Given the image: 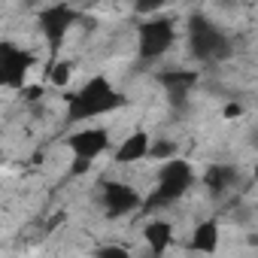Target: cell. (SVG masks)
I'll return each instance as SVG.
<instances>
[{
  "label": "cell",
  "instance_id": "1",
  "mask_svg": "<svg viewBox=\"0 0 258 258\" xmlns=\"http://www.w3.org/2000/svg\"><path fill=\"white\" fill-rule=\"evenodd\" d=\"M124 97L109 85L106 76H94L88 79L79 91H73L67 97V118L70 121H85V118H97L103 112H112L115 106H121Z\"/></svg>",
  "mask_w": 258,
  "mask_h": 258
},
{
  "label": "cell",
  "instance_id": "2",
  "mask_svg": "<svg viewBox=\"0 0 258 258\" xmlns=\"http://www.w3.org/2000/svg\"><path fill=\"white\" fill-rule=\"evenodd\" d=\"M188 52L195 61L201 64H213V61H228L234 55V43L231 37L213 25L204 13H195L188 19Z\"/></svg>",
  "mask_w": 258,
  "mask_h": 258
},
{
  "label": "cell",
  "instance_id": "3",
  "mask_svg": "<svg viewBox=\"0 0 258 258\" xmlns=\"http://www.w3.org/2000/svg\"><path fill=\"white\" fill-rule=\"evenodd\" d=\"M195 185V170L185 158H173V161H164L158 167V185L155 191L146 198L143 210H161V207H170L176 204L188 188Z\"/></svg>",
  "mask_w": 258,
  "mask_h": 258
},
{
  "label": "cell",
  "instance_id": "4",
  "mask_svg": "<svg viewBox=\"0 0 258 258\" xmlns=\"http://www.w3.org/2000/svg\"><path fill=\"white\" fill-rule=\"evenodd\" d=\"M176 40V31H173V22L158 16V19H146L140 28H137V52L140 58L152 61V58H161Z\"/></svg>",
  "mask_w": 258,
  "mask_h": 258
},
{
  "label": "cell",
  "instance_id": "5",
  "mask_svg": "<svg viewBox=\"0 0 258 258\" xmlns=\"http://www.w3.org/2000/svg\"><path fill=\"white\" fill-rule=\"evenodd\" d=\"M100 201H103V210H106V219H121L127 213H134V210H143V195L134 188V185H127V182H103L100 185Z\"/></svg>",
  "mask_w": 258,
  "mask_h": 258
},
{
  "label": "cell",
  "instance_id": "6",
  "mask_svg": "<svg viewBox=\"0 0 258 258\" xmlns=\"http://www.w3.org/2000/svg\"><path fill=\"white\" fill-rule=\"evenodd\" d=\"M34 67V55L19 49L16 43L4 40L0 43V82L7 88H25V73Z\"/></svg>",
  "mask_w": 258,
  "mask_h": 258
},
{
  "label": "cell",
  "instance_id": "7",
  "mask_svg": "<svg viewBox=\"0 0 258 258\" xmlns=\"http://www.w3.org/2000/svg\"><path fill=\"white\" fill-rule=\"evenodd\" d=\"M67 146L73 149L76 158L94 161L97 155L109 152L112 140H109V131H106V127H82V131H73V134L67 137Z\"/></svg>",
  "mask_w": 258,
  "mask_h": 258
},
{
  "label": "cell",
  "instance_id": "8",
  "mask_svg": "<svg viewBox=\"0 0 258 258\" xmlns=\"http://www.w3.org/2000/svg\"><path fill=\"white\" fill-rule=\"evenodd\" d=\"M73 22H79V13L70 10V7H64V4L46 7V10L40 13V31H43V37L52 43V49L61 46V40L67 37V31H70Z\"/></svg>",
  "mask_w": 258,
  "mask_h": 258
},
{
  "label": "cell",
  "instance_id": "9",
  "mask_svg": "<svg viewBox=\"0 0 258 258\" xmlns=\"http://www.w3.org/2000/svg\"><path fill=\"white\" fill-rule=\"evenodd\" d=\"M158 79L167 88L170 106L182 112L188 106V91L198 85V73H191V70H164V73H158Z\"/></svg>",
  "mask_w": 258,
  "mask_h": 258
},
{
  "label": "cell",
  "instance_id": "10",
  "mask_svg": "<svg viewBox=\"0 0 258 258\" xmlns=\"http://www.w3.org/2000/svg\"><path fill=\"white\" fill-rule=\"evenodd\" d=\"M237 182H240V170H237L234 164H210V167L204 170V185H207V191H210L213 198L225 195V191L234 188Z\"/></svg>",
  "mask_w": 258,
  "mask_h": 258
},
{
  "label": "cell",
  "instance_id": "11",
  "mask_svg": "<svg viewBox=\"0 0 258 258\" xmlns=\"http://www.w3.org/2000/svg\"><path fill=\"white\" fill-rule=\"evenodd\" d=\"M149 149H152V137L146 131H134L131 137H124L121 146L115 149V161L118 164H137V161L149 158Z\"/></svg>",
  "mask_w": 258,
  "mask_h": 258
},
{
  "label": "cell",
  "instance_id": "12",
  "mask_svg": "<svg viewBox=\"0 0 258 258\" xmlns=\"http://www.w3.org/2000/svg\"><path fill=\"white\" fill-rule=\"evenodd\" d=\"M143 240H146L152 258H161V255L173 246V225L164 222V219H152V222L143 228Z\"/></svg>",
  "mask_w": 258,
  "mask_h": 258
},
{
  "label": "cell",
  "instance_id": "13",
  "mask_svg": "<svg viewBox=\"0 0 258 258\" xmlns=\"http://www.w3.org/2000/svg\"><path fill=\"white\" fill-rule=\"evenodd\" d=\"M188 246L201 255H216L219 252V222L216 219H204L195 231H191V240Z\"/></svg>",
  "mask_w": 258,
  "mask_h": 258
},
{
  "label": "cell",
  "instance_id": "14",
  "mask_svg": "<svg viewBox=\"0 0 258 258\" xmlns=\"http://www.w3.org/2000/svg\"><path fill=\"white\" fill-rule=\"evenodd\" d=\"M73 70H76V64H73V61H58V64H49V67H46V73H49V82H52L55 88H64V85L70 82Z\"/></svg>",
  "mask_w": 258,
  "mask_h": 258
},
{
  "label": "cell",
  "instance_id": "15",
  "mask_svg": "<svg viewBox=\"0 0 258 258\" xmlns=\"http://www.w3.org/2000/svg\"><path fill=\"white\" fill-rule=\"evenodd\" d=\"M176 140H152V149H149V158H158L161 164L164 161H173L176 158Z\"/></svg>",
  "mask_w": 258,
  "mask_h": 258
},
{
  "label": "cell",
  "instance_id": "16",
  "mask_svg": "<svg viewBox=\"0 0 258 258\" xmlns=\"http://www.w3.org/2000/svg\"><path fill=\"white\" fill-rule=\"evenodd\" d=\"M94 258H134V255L127 252L124 246H100Z\"/></svg>",
  "mask_w": 258,
  "mask_h": 258
},
{
  "label": "cell",
  "instance_id": "17",
  "mask_svg": "<svg viewBox=\"0 0 258 258\" xmlns=\"http://www.w3.org/2000/svg\"><path fill=\"white\" fill-rule=\"evenodd\" d=\"M240 115H243V103L228 100V103L222 106V118H240Z\"/></svg>",
  "mask_w": 258,
  "mask_h": 258
},
{
  "label": "cell",
  "instance_id": "18",
  "mask_svg": "<svg viewBox=\"0 0 258 258\" xmlns=\"http://www.w3.org/2000/svg\"><path fill=\"white\" fill-rule=\"evenodd\" d=\"M88 167H91L88 158H76V155H73V161H70V173H73V176H85Z\"/></svg>",
  "mask_w": 258,
  "mask_h": 258
},
{
  "label": "cell",
  "instance_id": "19",
  "mask_svg": "<svg viewBox=\"0 0 258 258\" xmlns=\"http://www.w3.org/2000/svg\"><path fill=\"white\" fill-rule=\"evenodd\" d=\"M22 97L31 100V103L40 100V97H43V85H25V88H22Z\"/></svg>",
  "mask_w": 258,
  "mask_h": 258
},
{
  "label": "cell",
  "instance_id": "20",
  "mask_svg": "<svg viewBox=\"0 0 258 258\" xmlns=\"http://www.w3.org/2000/svg\"><path fill=\"white\" fill-rule=\"evenodd\" d=\"M134 10H137L140 16H149V13H158V10H161V4H137Z\"/></svg>",
  "mask_w": 258,
  "mask_h": 258
},
{
  "label": "cell",
  "instance_id": "21",
  "mask_svg": "<svg viewBox=\"0 0 258 258\" xmlns=\"http://www.w3.org/2000/svg\"><path fill=\"white\" fill-rule=\"evenodd\" d=\"M246 246H258V234H249L246 237Z\"/></svg>",
  "mask_w": 258,
  "mask_h": 258
},
{
  "label": "cell",
  "instance_id": "22",
  "mask_svg": "<svg viewBox=\"0 0 258 258\" xmlns=\"http://www.w3.org/2000/svg\"><path fill=\"white\" fill-rule=\"evenodd\" d=\"M252 179H258V164H255V173H252Z\"/></svg>",
  "mask_w": 258,
  "mask_h": 258
}]
</instances>
